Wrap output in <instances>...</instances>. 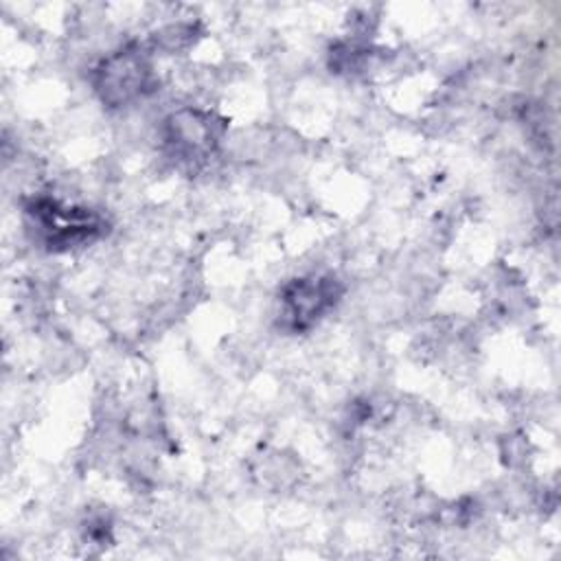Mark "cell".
I'll return each instance as SVG.
<instances>
[{"label":"cell","mask_w":561,"mask_h":561,"mask_svg":"<svg viewBox=\"0 0 561 561\" xmlns=\"http://www.w3.org/2000/svg\"><path fill=\"white\" fill-rule=\"evenodd\" d=\"M224 125L204 110L184 107L164 121V149L167 156L184 169H199L217 149Z\"/></svg>","instance_id":"1"},{"label":"cell","mask_w":561,"mask_h":561,"mask_svg":"<svg viewBox=\"0 0 561 561\" xmlns=\"http://www.w3.org/2000/svg\"><path fill=\"white\" fill-rule=\"evenodd\" d=\"M153 68L140 46H125L101 61L94 72V90L110 107L129 105L153 90Z\"/></svg>","instance_id":"2"},{"label":"cell","mask_w":561,"mask_h":561,"mask_svg":"<svg viewBox=\"0 0 561 561\" xmlns=\"http://www.w3.org/2000/svg\"><path fill=\"white\" fill-rule=\"evenodd\" d=\"M33 228L39 232L48 250H70L96 239L103 221L88 208H68L55 199L42 197L26 206Z\"/></svg>","instance_id":"3"},{"label":"cell","mask_w":561,"mask_h":561,"mask_svg":"<svg viewBox=\"0 0 561 561\" xmlns=\"http://www.w3.org/2000/svg\"><path fill=\"white\" fill-rule=\"evenodd\" d=\"M342 296V285L333 276H307L287 283L280 291V324L291 331L311 329Z\"/></svg>","instance_id":"4"}]
</instances>
